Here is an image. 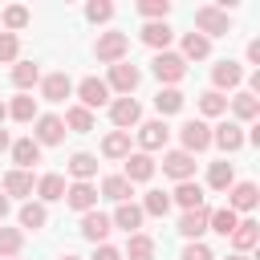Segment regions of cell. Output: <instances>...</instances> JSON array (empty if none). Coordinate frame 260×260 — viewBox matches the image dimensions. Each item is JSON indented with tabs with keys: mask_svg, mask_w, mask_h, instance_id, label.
Masks as SVG:
<instances>
[{
	"mask_svg": "<svg viewBox=\"0 0 260 260\" xmlns=\"http://www.w3.org/2000/svg\"><path fill=\"white\" fill-rule=\"evenodd\" d=\"M61 122H65V130H73V134H89V130H93V114H89L85 106H69Z\"/></svg>",
	"mask_w": 260,
	"mask_h": 260,
	"instance_id": "cell-28",
	"label": "cell"
},
{
	"mask_svg": "<svg viewBox=\"0 0 260 260\" xmlns=\"http://www.w3.org/2000/svg\"><path fill=\"white\" fill-rule=\"evenodd\" d=\"M207 215H211V207L183 211V219H179V236H187V240H199V236L207 232Z\"/></svg>",
	"mask_w": 260,
	"mask_h": 260,
	"instance_id": "cell-21",
	"label": "cell"
},
{
	"mask_svg": "<svg viewBox=\"0 0 260 260\" xmlns=\"http://www.w3.org/2000/svg\"><path fill=\"white\" fill-rule=\"evenodd\" d=\"M8 118H16V122H37V98H32V93H16L12 106H8Z\"/></svg>",
	"mask_w": 260,
	"mask_h": 260,
	"instance_id": "cell-34",
	"label": "cell"
},
{
	"mask_svg": "<svg viewBox=\"0 0 260 260\" xmlns=\"http://www.w3.org/2000/svg\"><path fill=\"white\" fill-rule=\"evenodd\" d=\"M49 223V211H45V203H24L20 207V228H28V232H41Z\"/></svg>",
	"mask_w": 260,
	"mask_h": 260,
	"instance_id": "cell-39",
	"label": "cell"
},
{
	"mask_svg": "<svg viewBox=\"0 0 260 260\" xmlns=\"http://www.w3.org/2000/svg\"><path fill=\"white\" fill-rule=\"evenodd\" d=\"M4 195H12V199H24V195H32V175L12 167V171L4 175Z\"/></svg>",
	"mask_w": 260,
	"mask_h": 260,
	"instance_id": "cell-26",
	"label": "cell"
},
{
	"mask_svg": "<svg viewBox=\"0 0 260 260\" xmlns=\"http://www.w3.org/2000/svg\"><path fill=\"white\" fill-rule=\"evenodd\" d=\"M69 175H73L77 183H89V179L98 175V158H93V154H85V150H77V154L69 158Z\"/></svg>",
	"mask_w": 260,
	"mask_h": 260,
	"instance_id": "cell-29",
	"label": "cell"
},
{
	"mask_svg": "<svg viewBox=\"0 0 260 260\" xmlns=\"http://www.w3.org/2000/svg\"><path fill=\"white\" fill-rule=\"evenodd\" d=\"M150 69H154V77H158V81L175 85V81H183V73H187V61H183L179 53H158V57L150 61Z\"/></svg>",
	"mask_w": 260,
	"mask_h": 260,
	"instance_id": "cell-6",
	"label": "cell"
},
{
	"mask_svg": "<svg viewBox=\"0 0 260 260\" xmlns=\"http://www.w3.org/2000/svg\"><path fill=\"white\" fill-rule=\"evenodd\" d=\"M211 142H215L219 150L236 154V150L244 146V126H240V122H219V126L211 130Z\"/></svg>",
	"mask_w": 260,
	"mask_h": 260,
	"instance_id": "cell-11",
	"label": "cell"
},
{
	"mask_svg": "<svg viewBox=\"0 0 260 260\" xmlns=\"http://www.w3.org/2000/svg\"><path fill=\"white\" fill-rule=\"evenodd\" d=\"M0 24H4L8 32H16V28H24V24H28V8H24V4H12V8H4V16H0Z\"/></svg>",
	"mask_w": 260,
	"mask_h": 260,
	"instance_id": "cell-42",
	"label": "cell"
},
{
	"mask_svg": "<svg viewBox=\"0 0 260 260\" xmlns=\"http://www.w3.org/2000/svg\"><path fill=\"white\" fill-rule=\"evenodd\" d=\"M162 175L187 183V179L195 175V154H187V150H167V154H162Z\"/></svg>",
	"mask_w": 260,
	"mask_h": 260,
	"instance_id": "cell-8",
	"label": "cell"
},
{
	"mask_svg": "<svg viewBox=\"0 0 260 260\" xmlns=\"http://www.w3.org/2000/svg\"><path fill=\"white\" fill-rule=\"evenodd\" d=\"M138 37H142V45H150V49L167 53V45H171V37H175V32H171V24H167V20H146Z\"/></svg>",
	"mask_w": 260,
	"mask_h": 260,
	"instance_id": "cell-15",
	"label": "cell"
},
{
	"mask_svg": "<svg viewBox=\"0 0 260 260\" xmlns=\"http://www.w3.org/2000/svg\"><path fill=\"white\" fill-rule=\"evenodd\" d=\"M138 81H142L138 65H130V61H118V65H110V81H106V89H118L122 98H130V93L138 89Z\"/></svg>",
	"mask_w": 260,
	"mask_h": 260,
	"instance_id": "cell-3",
	"label": "cell"
},
{
	"mask_svg": "<svg viewBox=\"0 0 260 260\" xmlns=\"http://www.w3.org/2000/svg\"><path fill=\"white\" fill-rule=\"evenodd\" d=\"M110 232H114V223H110V215H102L98 207L81 215V236H85V240H93V244H106V236H110Z\"/></svg>",
	"mask_w": 260,
	"mask_h": 260,
	"instance_id": "cell-14",
	"label": "cell"
},
{
	"mask_svg": "<svg viewBox=\"0 0 260 260\" xmlns=\"http://www.w3.org/2000/svg\"><path fill=\"white\" fill-rule=\"evenodd\" d=\"M232 183H236V171H232V162H228V158L207 167V187H211V191H228Z\"/></svg>",
	"mask_w": 260,
	"mask_h": 260,
	"instance_id": "cell-30",
	"label": "cell"
},
{
	"mask_svg": "<svg viewBox=\"0 0 260 260\" xmlns=\"http://www.w3.org/2000/svg\"><path fill=\"white\" fill-rule=\"evenodd\" d=\"M85 16H89L93 24H102V20L114 16V4H110V0H89V4H85Z\"/></svg>",
	"mask_w": 260,
	"mask_h": 260,
	"instance_id": "cell-44",
	"label": "cell"
},
{
	"mask_svg": "<svg viewBox=\"0 0 260 260\" xmlns=\"http://www.w3.org/2000/svg\"><path fill=\"white\" fill-rule=\"evenodd\" d=\"M4 118H8V106H4V102H0V122H4Z\"/></svg>",
	"mask_w": 260,
	"mask_h": 260,
	"instance_id": "cell-52",
	"label": "cell"
},
{
	"mask_svg": "<svg viewBox=\"0 0 260 260\" xmlns=\"http://www.w3.org/2000/svg\"><path fill=\"white\" fill-rule=\"evenodd\" d=\"M77 98H81V106L93 114V110H102V106H110V89H106V81H98V77H85L81 85H77Z\"/></svg>",
	"mask_w": 260,
	"mask_h": 260,
	"instance_id": "cell-9",
	"label": "cell"
},
{
	"mask_svg": "<svg viewBox=\"0 0 260 260\" xmlns=\"http://www.w3.org/2000/svg\"><path fill=\"white\" fill-rule=\"evenodd\" d=\"M138 12H142L146 20H167V12H171V0H138Z\"/></svg>",
	"mask_w": 260,
	"mask_h": 260,
	"instance_id": "cell-43",
	"label": "cell"
},
{
	"mask_svg": "<svg viewBox=\"0 0 260 260\" xmlns=\"http://www.w3.org/2000/svg\"><path fill=\"white\" fill-rule=\"evenodd\" d=\"M16 53H20V41H16V32H0V61L8 65H16Z\"/></svg>",
	"mask_w": 260,
	"mask_h": 260,
	"instance_id": "cell-45",
	"label": "cell"
},
{
	"mask_svg": "<svg viewBox=\"0 0 260 260\" xmlns=\"http://www.w3.org/2000/svg\"><path fill=\"white\" fill-rule=\"evenodd\" d=\"M179 138H183V150H187V154H199V150L211 146V126L199 122V118H191V122L179 126Z\"/></svg>",
	"mask_w": 260,
	"mask_h": 260,
	"instance_id": "cell-4",
	"label": "cell"
},
{
	"mask_svg": "<svg viewBox=\"0 0 260 260\" xmlns=\"http://www.w3.org/2000/svg\"><path fill=\"white\" fill-rule=\"evenodd\" d=\"M8 150H12V162H16V171H32V167L41 162V146H37L32 138H16Z\"/></svg>",
	"mask_w": 260,
	"mask_h": 260,
	"instance_id": "cell-18",
	"label": "cell"
},
{
	"mask_svg": "<svg viewBox=\"0 0 260 260\" xmlns=\"http://www.w3.org/2000/svg\"><path fill=\"white\" fill-rule=\"evenodd\" d=\"M57 260H81V256H73V252H61V256H57Z\"/></svg>",
	"mask_w": 260,
	"mask_h": 260,
	"instance_id": "cell-51",
	"label": "cell"
},
{
	"mask_svg": "<svg viewBox=\"0 0 260 260\" xmlns=\"http://www.w3.org/2000/svg\"><path fill=\"white\" fill-rule=\"evenodd\" d=\"M232 114H236V122H256V118H260V98L236 93V98H232Z\"/></svg>",
	"mask_w": 260,
	"mask_h": 260,
	"instance_id": "cell-27",
	"label": "cell"
},
{
	"mask_svg": "<svg viewBox=\"0 0 260 260\" xmlns=\"http://www.w3.org/2000/svg\"><path fill=\"white\" fill-rule=\"evenodd\" d=\"M256 240H260L256 219H240V223H236V232H232V248H236L240 256H248V252L256 248Z\"/></svg>",
	"mask_w": 260,
	"mask_h": 260,
	"instance_id": "cell-22",
	"label": "cell"
},
{
	"mask_svg": "<svg viewBox=\"0 0 260 260\" xmlns=\"http://www.w3.org/2000/svg\"><path fill=\"white\" fill-rule=\"evenodd\" d=\"M167 211H171V195H167V191H146L142 215H167Z\"/></svg>",
	"mask_w": 260,
	"mask_h": 260,
	"instance_id": "cell-41",
	"label": "cell"
},
{
	"mask_svg": "<svg viewBox=\"0 0 260 260\" xmlns=\"http://www.w3.org/2000/svg\"><path fill=\"white\" fill-rule=\"evenodd\" d=\"M179 260H215V256H211V248H207V244L191 240V244L183 248V256H179Z\"/></svg>",
	"mask_w": 260,
	"mask_h": 260,
	"instance_id": "cell-46",
	"label": "cell"
},
{
	"mask_svg": "<svg viewBox=\"0 0 260 260\" xmlns=\"http://www.w3.org/2000/svg\"><path fill=\"white\" fill-rule=\"evenodd\" d=\"M126 53H130V37L126 32H102L98 45H93V57L102 65H118V61H126Z\"/></svg>",
	"mask_w": 260,
	"mask_h": 260,
	"instance_id": "cell-2",
	"label": "cell"
},
{
	"mask_svg": "<svg viewBox=\"0 0 260 260\" xmlns=\"http://www.w3.org/2000/svg\"><path fill=\"white\" fill-rule=\"evenodd\" d=\"M37 81H41V69H37V61H16V65H12V85H16L20 93H28Z\"/></svg>",
	"mask_w": 260,
	"mask_h": 260,
	"instance_id": "cell-25",
	"label": "cell"
},
{
	"mask_svg": "<svg viewBox=\"0 0 260 260\" xmlns=\"http://www.w3.org/2000/svg\"><path fill=\"white\" fill-rule=\"evenodd\" d=\"M122 260H154V236H146V232H134V236L126 240V252H122Z\"/></svg>",
	"mask_w": 260,
	"mask_h": 260,
	"instance_id": "cell-23",
	"label": "cell"
},
{
	"mask_svg": "<svg viewBox=\"0 0 260 260\" xmlns=\"http://www.w3.org/2000/svg\"><path fill=\"white\" fill-rule=\"evenodd\" d=\"M195 28H199V37H228L232 32V16L223 12V8H215V4H203V8H195Z\"/></svg>",
	"mask_w": 260,
	"mask_h": 260,
	"instance_id": "cell-1",
	"label": "cell"
},
{
	"mask_svg": "<svg viewBox=\"0 0 260 260\" xmlns=\"http://www.w3.org/2000/svg\"><path fill=\"white\" fill-rule=\"evenodd\" d=\"M228 260H248V256H240V252H232V256H228Z\"/></svg>",
	"mask_w": 260,
	"mask_h": 260,
	"instance_id": "cell-53",
	"label": "cell"
},
{
	"mask_svg": "<svg viewBox=\"0 0 260 260\" xmlns=\"http://www.w3.org/2000/svg\"><path fill=\"white\" fill-rule=\"evenodd\" d=\"M236 223H240V215H236L232 207H215V211L207 215V228H211V232H219V236H232V232H236Z\"/></svg>",
	"mask_w": 260,
	"mask_h": 260,
	"instance_id": "cell-36",
	"label": "cell"
},
{
	"mask_svg": "<svg viewBox=\"0 0 260 260\" xmlns=\"http://www.w3.org/2000/svg\"><path fill=\"white\" fill-rule=\"evenodd\" d=\"M102 154H106V158H126V154H130V134H126V130L106 134V138H102Z\"/></svg>",
	"mask_w": 260,
	"mask_h": 260,
	"instance_id": "cell-35",
	"label": "cell"
},
{
	"mask_svg": "<svg viewBox=\"0 0 260 260\" xmlns=\"http://www.w3.org/2000/svg\"><path fill=\"white\" fill-rule=\"evenodd\" d=\"M65 138V122L57 114H37V130H32V142L37 146H57Z\"/></svg>",
	"mask_w": 260,
	"mask_h": 260,
	"instance_id": "cell-7",
	"label": "cell"
},
{
	"mask_svg": "<svg viewBox=\"0 0 260 260\" xmlns=\"http://www.w3.org/2000/svg\"><path fill=\"white\" fill-rule=\"evenodd\" d=\"M167 138H171V126H167L162 118H154V122H142V126H138L142 154H146V150H162V146H167Z\"/></svg>",
	"mask_w": 260,
	"mask_h": 260,
	"instance_id": "cell-10",
	"label": "cell"
},
{
	"mask_svg": "<svg viewBox=\"0 0 260 260\" xmlns=\"http://www.w3.org/2000/svg\"><path fill=\"white\" fill-rule=\"evenodd\" d=\"M20 244H24V232L20 228H0V260H16L20 256Z\"/></svg>",
	"mask_w": 260,
	"mask_h": 260,
	"instance_id": "cell-37",
	"label": "cell"
},
{
	"mask_svg": "<svg viewBox=\"0 0 260 260\" xmlns=\"http://www.w3.org/2000/svg\"><path fill=\"white\" fill-rule=\"evenodd\" d=\"M171 203H179V207H187V211H195V207H203V187H199L195 179H187V183H179V187H175V195H171Z\"/></svg>",
	"mask_w": 260,
	"mask_h": 260,
	"instance_id": "cell-24",
	"label": "cell"
},
{
	"mask_svg": "<svg viewBox=\"0 0 260 260\" xmlns=\"http://www.w3.org/2000/svg\"><path fill=\"white\" fill-rule=\"evenodd\" d=\"M199 110H203L207 118H219V114H228V98L215 93V89H203V93H199Z\"/></svg>",
	"mask_w": 260,
	"mask_h": 260,
	"instance_id": "cell-40",
	"label": "cell"
},
{
	"mask_svg": "<svg viewBox=\"0 0 260 260\" xmlns=\"http://www.w3.org/2000/svg\"><path fill=\"white\" fill-rule=\"evenodd\" d=\"M110 122H114L118 130L130 134V126L142 122V106H138L134 98H114V102H110Z\"/></svg>",
	"mask_w": 260,
	"mask_h": 260,
	"instance_id": "cell-5",
	"label": "cell"
},
{
	"mask_svg": "<svg viewBox=\"0 0 260 260\" xmlns=\"http://www.w3.org/2000/svg\"><path fill=\"white\" fill-rule=\"evenodd\" d=\"M93 260H122V252H118L114 244H98V248H93Z\"/></svg>",
	"mask_w": 260,
	"mask_h": 260,
	"instance_id": "cell-47",
	"label": "cell"
},
{
	"mask_svg": "<svg viewBox=\"0 0 260 260\" xmlns=\"http://www.w3.org/2000/svg\"><path fill=\"white\" fill-rule=\"evenodd\" d=\"M154 175V158L150 154H142V150H134V154H126V171H122V179L134 187V183H146Z\"/></svg>",
	"mask_w": 260,
	"mask_h": 260,
	"instance_id": "cell-12",
	"label": "cell"
},
{
	"mask_svg": "<svg viewBox=\"0 0 260 260\" xmlns=\"http://www.w3.org/2000/svg\"><path fill=\"white\" fill-rule=\"evenodd\" d=\"M207 53H211V41L207 37H199V32H187L183 37V53H179L183 61H203Z\"/></svg>",
	"mask_w": 260,
	"mask_h": 260,
	"instance_id": "cell-33",
	"label": "cell"
},
{
	"mask_svg": "<svg viewBox=\"0 0 260 260\" xmlns=\"http://www.w3.org/2000/svg\"><path fill=\"white\" fill-rule=\"evenodd\" d=\"M102 195H106V199H114V203H130L134 187H130L122 175H106V179H102Z\"/></svg>",
	"mask_w": 260,
	"mask_h": 260,
	"instance_id": "cell-32",
	"label": "cell"
},
{
	"mask_svg": "<svg viewBox=\"0 0 260 260\" xmlns=\"http://www.w3.org/2000/svg\"><path fill=\"white\" fill-rule=\"evenodd\" d=\"M69 93H73L69 73H49V77H41V98H45V102H65Z\"/></svg>",
	"mask_w": 260,
	"mask_h": 260,
	"instance_id": "cell-17",
	"label": "cell"
},
{
	"mask_svg": "<svg viewBox=\"0 0 260 260\" xmlns=\"http://www.w3.org/2000/svg\"><path fill=\"white\" fill-rule=\"evenodd\" d=\"M142 219H146V215H142V207H138V203H118V207H114V215H110V223H114V228H122V232H130V236L142 228Z\"/></svg>",
	"mask_w": 260,
	"mask_h": 260,
	"instance_id": "cell-20",
	"label": "cell"
},
{
	"mask_svg": "<svg viewBox=\"0 0 260 260\" xmlns=\"http://www.w3.org/2000/svg\"><path fill=\"white\" fill-rule=\"evenodd\" d=\"M256 199H260V195H256V183H232V187H228V207H232L236 215H240V211H252Z\"/></svg>",
	"mask_w": 260,
	"mask_h": 260,
	"instance_id": "cell-19",
	"label": "cell"
},
{
	"mask_svg": "<svg viewBox=\"0 0 260 260\" xmlns=\"http://www.w3.org/2000/svg\"><path fill=\"white\" fill-rule=\"evenodd\" d=\"M211 81H215V93H223V89H240L244 69H240L236 61H219V65L211 69Z\"/></svg>",
	"mask_w": 260,
	"mask_h": 260,
	"instance_id": "cell-16",
	"label": "cell"
},
{
	"mask_svg": "<svg viewBox=\"0 0 260 260\" xmlns=\"http://www.w3.org/2000/svg\"><path fill=\"white\" fill-rule=\"evenodd\" d=\"M4 215H8V195L0 191V219H4Z\"/></svg>",
	"mask_w": 260,
	"mask_h": 260,
	"instance_id": "cell-50",
	"label": "cell"
},
{
	"mask_svg": "<svg viewBox=\"0 0 260 260\" xmlns=\"http://www.w3.org/2000/svg\"><path fill=\"white\" fill-rule=\"evenodd\" d=\"M37 195H41V203L65 199V179H61V175H41V179H37Z\"/></svg>",
	"mask_w": 260,
	"mask_h": 260,
	"instance_id": "cell-31",
	"label": "cell"
},
{
	"mask_svg": "<svg viewBox=\"0 0 260 260\" xmlns=\"http://www.w3.org/2000/svg\"><path fill=\"white\" fill-rule=\"evenodd\" d=\"M183 102H187V98H183L175 85H167V89H158V98H154V110L167 118V114H179V110H183Z\"/></svg>",
	"mask_w": 260,
	"mask_h": 260,
	"instance_id": "cell-38",
	"label": "cell"
},
{
	"mask_svg": "<svg viewBox=\"0 0 260 260\" xmlns=\"http://www.w3.org/2000/svg\"><path fill=\"white\" fill-rule=\"evenodd\" d=\"M248 61H256V65H260V41H248Z\"/></svg>",
	"mask_w": 260,
	"mask_h": 260,
	"instance_id": "cell-48",
	"label": "cell"
},
{
	"mask_svg": "<svg viewBox=\"0 0 260 260\" xmlns=\"http://www.w3.org/2000/svg\"><path fill=\"white\" fill-rule=\"evenodd\" d=\"M65 203L85 215V211L98 207V187H93V183H73V187H65Z\"/></svg>",
	"mask_w": 260,
	"mask_h": 260,
	"instance_id": "cell-13",
	"label": "cell"
},
{
	"mask_svg": "<svg viewBox=\"0 0 260 260\" xmlns=\"http://www.w3.org/2000/svg\"><path fill=\"white\" fill-rule=\"evenodd\" d=\"M8 146H12V138H8V130H0V154H4Z\"/></svg>",
	"mask_w": 260,
	"mask_h": 260,
	"instance_id": "cell-49",
	"label": "cell"
}]
</instances>
